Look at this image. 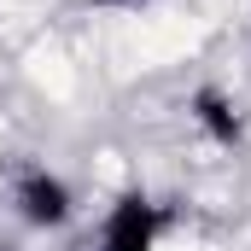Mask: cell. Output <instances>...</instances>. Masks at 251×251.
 I'll list each match as a JSON object with an SVG mask.
<instances>
[{
  "instance_id": "1",
  "label": "cell",
  "mask_w": 251,
  "mask_h": 251,
  "mask_svg": "<svg viewBox=\"0 0 251 251\" xmlns=\"http://www.w3.org/2000/svg\"><path fill=\"white\" fill-rule=\"evenodd\" d=\"M158 228H164L158 204H152L146 193H123V199L111 204V216H105L100 251H152L158 246Z\"/></svg>"
},
{
  "instance_id": "2",
  "label": "cell",
  "mask_w": 251,
  "mask_h": 251,
  "mask_svg": "<svg viewBox=\"0 0 251 251\" xmlns=\"http://www.w3.org/2000/svg\"><path fill=\"white\" fill-rule=\"evenodd\" d=\"M12 199H18V216L35 222V228H64L70 222V187L59 176H47V170H24Z\"/></svg>"
},
{
  "instance_id": "3",
  "label": "cell",
  "mask_w": 251,
  "mask_h": 251,
  "mask_svg": "<svg viewBox=\"0 0 251 251\" xmlns=\"http://www.w3.org/2000/svg\"><path fill=\"white\" fill-rule=\"evenodd\" d=\"M187 111H193V123L204 128L216 146H240V134H246V123H240V105L222 94V88H199L187 100Z\"/></svg>"
},
{
  "instance_id": "4",
  "label": "cell",
  "mask_w": 251,
  "mask_h": 251,
  "mask_svg": "<svg viewBox=\"0 0 251 251\" xmlns=\"http://www.w3.org/2000/svg\"><path fill=\"white\" fill-rule=\"evenodd\" d=\"M94 6H123V12H134V6H146V0H94Z\"/></svg>"
},
{
  "instance_id": "5",
  "label": "cell",
  "mask_w": 251,
  "mask_h": 251,
  "mask_svg": "<svg viewBox=\"0 0 251 251\" xmlns=\"http://www.w3.org/2000/svg\"><path fill=\"white\" fill-rule=\"evenodd\" d=\"M0 251H12V246H0Z\"/></svg>"
}]
</instances>
